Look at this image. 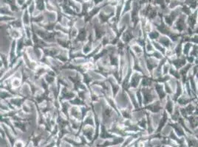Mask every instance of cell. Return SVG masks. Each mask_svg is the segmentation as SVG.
I'll return each mask as SVG.
<instances>
[{
	"mask_svg": "<svg viewBox=\"0 0 198 147\" xmlns=\"http://www.w3.org/2000/svg\"><path fill=\"white\" fill-rule=\"evenodd\" d=\"M11 85L14 89L19 88V86H20V79L19 78H14L12 80Z\"/></svg>",
	"mask_w": 198,
	"mask_h": 147,
	"instance_id": "1",
	"label": "cell"
}]
</instances>
